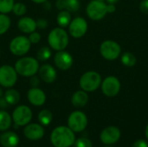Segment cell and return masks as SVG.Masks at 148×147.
Returning <instances> with one entry per match:
<instances>
[{
    "instance_id": "6da1fadb",
    "label": "cell",
    "mask_w": 148,
    "mask_h": 147,
    "mask_svg": "<svg viewBox=\"0 0 148 147\" xmlns=\"http://www.w3.org/2000/svg\"><path fill=\"white\" fill-rule=\"evenodd\" d=\"M50 141L55 147H69L75 144V136L69 126H60L52 131Z\"/></svg>"
},
{
    "instance_id": "7a4b0ae2",
    "label": "cell",
    "mask_w": 148,
    "mask_h": 147,
    "mask_svg": "<svg viewBox=\"0 0 148 147\" xmlns=\"http://www.w3.org/2000/svg\"><path fill=\"white\" fill-rule=\"evenodd\" d=\"M39 62L34 57L24 56L18 59L15 63V69L17 75L23 77H31L35 75L39 69Z\"/></svg>"
},
{
    "instance_id": "3957f363",
    "label": "cell",
    "mask_w": 148,
    "mask_h": 147,
    "mask_svg": "<svg viewBox=\"0 0 148 147\" xmlns=\"http://www.w3.org/2000/svg\"><path fill=\"white\" fill-rule=\"evenodd\" d=\"M48 42L49 47L56 51L64 50L69 44V35L63 28H55L48 36Z\"/></svg>"
},
{
    "instance_id": "277c9868",
    "label": "cell",
    "mask_w": 148,
    "mask_h": 147,
    "mask_svg": "<svg viewBox=\"0 0 148 147\" xmlns=\"http://www.w3.org/2000/svg\"><path fill=\"white\" fill-rule=\"evenodd\" d=\"M80 87L85 92H94L101 84V76L95 71L84 73L80 78Z\"/></svg>"
},
{
    "instance_id": "5b68a950",
    "label": "cell",
    "mask_w": 148,
    "mask_h": 147,
    "mask_svg": "<svg viewBox=\"0 0 148 147\" xmlns=\"http://www.w3.org/2000/svg\"><path fill=\"white\" fill-rule=\"evenodd\" d=\"M31 43L27 36H18L14 37L9 45L10 52L16 56H23L26 55L30 49Z\"/></svg>"
},
{
    "instance_id": "8992f818",
    "label": "cell",
    "mask_w": 148,
    "mask_h": 147,
    "mask_svg": "<svg viewBox=\"0 0 148 147\" xmlns=\"http://www.w3.org/2000/svg\"><path fill=\"white\" fill-rule=\"evenodd\" d=\"M68 126L74 133H81L88 126V118L82 111H75L68 119Z\"/></svg>"
},
{
    "instance_id": "52a82bcc",
    "label": "cell",
    "mask_w": 148,
    "mask_h": 147,
    "mask_svg": "<svg viewBox=\"0 0 148 147\" xmlns=\"http://www.w3.org/2000/svg\"><path fill=\"white\" fill-rule=\"evenodd\" d=\"M100 52L103 58L108 61H114L121 55V46L114 41H104L100 47Z\"/></svg>"
},
{
    "instance_id": "ba28073f",
    "label": "cell",
    "mask_w": 148,
    "mask_h": 147,
    "mask_svg": "<svg viewBox=\"0 0 148 147\" xmlns=\"http://www.w3.org/2000/svg\"><path fill=\"white\" fill-rule=\"evenodd\" d=\"M86 12L88 16L95 21H98L102 19L108 10H107V4L102 2V1H98V0H92L88 3Z\"/></svg>"
},
{
    "instance_id": "9c48e42d",
    "label": "cell",
    "mask_w": 148,
    "mask_h": 147,
    "mask_svg": "<svg viewBox=\"0 0 148 147\" xmlns=\"http://www.w3.org/2000/svg\"><path fill=\"white\" fill-rule=\"evenodd\" d=\"M17 80V73L15 68L10 65L0 67V86L7 88H12Z\"/></svg>"
},
{
    "instance_id": "30bf717a",
    "label": "cell",
    "mask_w": 148,
    "mask_h": 147,
    "mask_svg": "<svg viewBox=\"0 0 148 147\" xmlns=\"http://www.w3.org/2000/svg\"><path fill=\"white\" fill-rule=\"evenodd\" d=\"M32 119L31 109L24 105L18 106L12 113V120L16 126H23L28 125Z\"/></svg>"
},
{
    "instance_id": "8fae6325",
    "label": "cell",
    "mask_w": 148,
    "mask_h": 147,
    "mask_svg": "<svg viewBox=\"0 0 148 147\" xmlns=\"http://www.w3.org/2000/svg\"><path fill=\"white\" fill-rule=\"evenodd\" d=\"M88 30L87 21L83 17H75L71 20L69 25V32L74 38L82 37Z\"/></svg>"
},
{
    "instance_id": "7c38bea8",
    "label": "cell",
    "mask_w": 148,
    "mask_h": 147,
    "mask_svg": "<svg viewBox=\"0 0 148 147\" xmlns=\"http://www.w3.org/2000/svg\"><path fill=\"white\" fill-rule=\"evenodd\" d=\"M121 90V82L115 76H108L101 82V91L108 97H114Z\"/></svg>"
},
{
    "instance_id": "4fadbf2b",
    "label": "cell",
    "mask_w": 148,
    "mask_h": 147,
    "mask_svg": "<svg viewBox=\"0 0 148 147\" xmlns=\"http://www.w3.org/2000/svg\"><path fill=\"white\" fill-rule=\"evenodd\" d=\"M54 62L58 69L66 71L72 67L74 60L72 55L69 52L65 50H61L56 53L54 56Z\"/></svg>"
},
{
    "instance_id": "5bb4252c",
    "label": "cell",
    "mask_w": 148,
    "mask_h": 147,
    "mask_svg": "<svg viewBox=\"0 0 148 147\" xmlns=\"http://www.w3.org/2000/svg\"><path fill=\"white\" fill-rule=\"evenodd\" d=\"M121 138V131L116 126H108L101 133V141L107 146L115 144Z\"/></svg>"
},
{
    "instance_id": "9a60e30c",
    "label": "cell",
    "mask_w": 148,
    "mask_h": 147,
    "mask_svg": "<svg viewBox=\"0 0 148 147\" xmlns=\"http://www.w3.org/2000/svg\"><path fill=\"white\" fill-rule=\"evenodd\" d=\"M24 136L30 140H38L44 136V129L39 124H28L23 130Z\"/></svg>"
},
{
    "instance_id": "2e32d148",
    "label": "cell",
    "mask_w": 148,
    "mask_h": 147,
    "mask_svg": "<svg viewBox=\"0 0 148 147\" xmlns=\"http://www.w3.org/2000/svg\"><path fill=\"white\" fill-rule=\"evenodd\" d=\"M39 78L45 83H53L56 80V70L50 64H42L38 69Z\"/></svg>"
},
{
    "instance_id": "e0dca14e",
    "label": "cell",
    "mask_w": 148,
    "mask_h": 147,
    "mask_svg": "<svg viewBox=\"0 0 148 147\" xmlns=\"http://www.w3.org/2000/svg\"><path fill=\"white\" fill-rule=\"evenodd\" d=\"M27 98L29 101L36 107L42 106L46 101L45 93L38 88H31L27 93Z\"/></svg>"
},
{
    "instance_id": "ac0fdd59",
    "label": "cell",
    "mask_w": 148,
    "mask_h": 147,
    "mask_svg": "<svg viewBox=\"0 0 148 147\" xmlns=\"http://www.w3.org/2000/svg\"><path fill=\"white\" fill-rule=\"evenodd\" d=\"M17 27L19 30L24 34H30L36 31V21L29 16H22L17 22Z\"/></svg>"
},
{
    "instance_id": "d6986e66",
    "label": "cell",
    "mask_w": 148,
    "mask_h": 147,
    "mask_svg": "<svg viewBox=\"0 0 148 147\" xmlns=\"http://www.w3.org/2000/svg\"><path fill=\"white\" fill-rule=\"evenodd\" d=\"M19 143V137L14 132H5L0 135V144L3 147H16Z\"/></svg>"
},
{
    "instance_id": "ffe728a7",
    "label": "cell",
    "mask_w": 148,
    "mask_h": 147,
    "mask_svg": "<svg viewBox=\"0 0 148 147\" xmlns=\"http://www.w3.org/2000/svg\"><path fill=\"white\" fill-rule=\"evenodd\" d=\"M56 6L60 10L75 12L80 9V2L79 0H57Z\"/></svg>"
},
{
    "instance_id": "44dd1931",
    "label": "cell",
    "mask_w": 148,
    "mask_h": 147,
    "mask_svg": "<svg viewBox=\"0 0 148 147\" xmlns=\"http://www.w3.org/2000/svg\"><path fill=\"white\" fill-rule=\"evenodd\" d=\"M88 101V95L83 90L76 91L71 97V102L75 107H83Z\"/></svg>"
},
{
    "instance_id": "7402d4cb",
    "label": "cell",
    "mask_w": 148,
    "mask_h": 147,
    "mask_svg": "<svg viewBox=\"0 0 148 147\" xmlns=\"http://www.w3.org/2000/svg\"><path fill=\"white\" fill-rule=\"evenodd\" d=\"M56 22L58 23V25L61 28H66L69 25L70 22H71V15L70 12L68 10H61L57 16H56Z\"/></svg>"
},
{
    "instance_id": "603a6c76",
    "label": "cell",
    "mask_w": 148,
    "mask_h": 147,
    "mask_svg": "<svg viewBox=\"0 0 148 147\" xmlns=\"http://www.w3.org/2000/svg\"><path fill=\"white\" fill-rule=\"evenodd\" d=\"M3 97L5 101L8 102L9 105H16L20 101V94L19 93L12 88L6 90L3 94Z\"/></svg>"
},
{
    "instance_id": "cb8c5ba5",
    "label": "cell",
    "mask_w": 148,
    "mask_h": 147,
    "mask_svg": "<svg viewBox=\"0 0 148 147\" xmlns=\"http://www.w3.org/2000/svg\"><path fill=\"white\" fill-rule=\"evenodd\" d=\"M11 126L10 115L3 110L0 111V131H6Z\"/></svg>"
},
{
    "instance_id": "d4e9b609",
    "label": "cell",
    "mask_w": 148,
    "mask_h": 147,
    "mask_svg": "<svg viewBox=\"0 0 148 147\" xmlns=\"http://www.w3.org/2000/svg\"><path fill=\"white\" fill-rule=\"evenodd\" d=\"M53 120V114L49 110L43 109L38 113V120L42 126H49Z\"/></svg>"
},
{
    "instance_id": "484cf974",
    "label": "cell",
    "mask_w": 148,
    "mask_h": 147,
    "mask_svg": "<svg viewBox=\"0 0 148 147\" xmlns=\"http://www.w3.org/2000/svg\"><path fill=\"white\" fill-rule=\"evenodd\" d=\"M121 63L126 67H133L136 64V57L134 54L130 52H125L121 55Z\"/></svg>"
},
{
    "instance_id": "4316f807",
    "label": "cell",
    "mask_w": 148,
    "mask_h": 147,
    "mask_svg": "<svg viewBox=\"0 0 148 147\" xmlns=\"http://www.w3.org/2000/svg\"><path fill=\"white\" fill-rule=\"evenodd\" d=\"M10 27V18L6 14L0 13V36L6 33Z\"/></svg>"
},
{
    "instance_id": "83f0119b",
    "label": "cell",
    "mask_w": 148,
    "mask_h": 147,
    "mask_svg": "<svg viewBox=\"0 0 148 147\" xmlns=\"http://www.w3.org/2000/svg\"><path fill=\"white\" fill-rule=\"evenodd\" d=\"M51 55H52V53H51L50 49L49 47L44 46V47H42L39 49V50L36 53V57H37L38 61L45 62L51 57Z\"/></svg>"
},
{
    "instance_id": "f1b7e54d",
    "label": "cell",
    "mask_w": 148,
    "mask_h": 147,
    "mask_svg": "<svg viewBox=\"0 0 148 147\" xmlns=\"http://www.w3.org/2000/svg\"><path fill=\"white\" fill-rule=\"evenodd\" d=\"M14 0H0V13L7 14L12 11Z\"/></svg>"
},
{
    "instance_id": "f546056e",
    "label": "cell",
    "mask_w": 148,
    "mask_h": 147,
    "mask_svg": "<svg viewBox=\"0 0 148 147\" xmlns=\"http://www.w3.org/2000/svg\"><path fill=\"white\" fill-rule=\"evenodd\" d=\"M13 13L17 16H23L27 12V7L23 3H15L12 8Z\"/></svg>"
},
{
    "instance_id": "4dcf8cb0",
    "label": "cell",
    "mask_w": 148,
    "mask_h": 147,
    "mask_svg": "<svg viewBox=\"0 0 148 147\" xmlns=\"http://www.w3.org/2000/svg\"><path fill=\"white\" fill-rule=\"evenodd\" d=\"M75 147H93V144L87 138H79L75 141Z\"/></svg>"
},
{
    "instance_id": "1f68e13d",
    "label": "cell",
    "mask_w": 148,
    "mask_h": 147,
    "mask_svg": "<svg viewBox=\"0 0 148 147\" xmlns=\"http://www.w3.org/2000/svg\"><path fill=\"white\" fill-rule=\"evenodd\" d=\"M28 38H29V40L31 44H36V43H38L41 41V35L38 32L34 31V32L29 34Z\"/></svg>"
},
{
    "instance_id": "d6a6232c",
    "label": "cell",
    "mask_w": 148,
    "mask_h": 147,
    "mask_svg": "<svg viewBox=\"0 0 148 147\" xmlns=\"http://www.w3.org/2000/svg\"><path fill=\"white\" fill-rule=\"evenodd\" d=\"M36 28L40 29H44L48 27V21L44 18H40L36 21Z\"/></svg>"
},
{
    "instance_id": "836d02e7",
    "label": "cell",
    "mask_w": 148,
    "mask_h": 147,
    "mask_svg": "<svg viewBox=\"0 0 148 147\" xmlns=\"http://www.w3.org/2000/svg\"><path fill=\"white\" fill-rule=\"evenodd\" d=\"M140 10L142 13L148 15V0H142L140 3Z\"/></svg>"
},
{
    "instance_id": "e575fe53",
    "label": "cell",
    "mask_w": 148,
    "mask_h": 147,
    "mask_svg": "<svg viewBox=\"0 0 148 147\" xmlns=\"http://www.w3.org/2000/svg\"><path fill=\"white\" fill-rule=\"evenodd\" d=\"M29 83H30V86L32 88H37L38 85H39V83H40L39 77L36 76V75H33V76H31L30 77V80H29Z\"/></svg>"
},
{
    "instance_id": "d590c367",
    "label": "cell",
    "mask_w": 148,
    "mask_h": 147,
    "mask_svg": "<svg viewBox=\"0 0 148 147\" xmlns=\"http://www.w3.org/2000/svg\"><path fill=\"white\" fill-rule=\"evenodd\" d=\"M132 147H148V143L145 139H139L133 144Z\"/></svg>"
},
{
    "instance_id": "8d00e7d4",
    "label": "cell",
    "mask_w": 148,
    "mask_h": 147,
    "mask_svg": "<svg viewBox=\"0 0 148 147\" xmlns=\"http://www.w3.org/2000/svg\"><path fill=\"white\" fill-rule=\"evenodd\" d=\"M9 106V104H8V102L5 101V99H4V97H0V107L1 108H6L7 107Z\"/></svg>"
},
{
    "instance_id": "74e56055",
    "label": "cell",
    "mask_w": 148,
    "mask_h": 147,
    "mask_svg": "<svg viewBox=\"0 0 148 147\" xmlns=\"http://www.w3.org/2000/svg\"><path fill=\"white\" fill-rule=\"evenodd\" d=\"M107 10H108V12H109V13L114 12V11H115V5L113 4V3H108V4L107 5Z\"/></svg>"
},
{
    "instance_id": "f35d334b",
    "label": "cell",
    "mask_w": 148,
    "mask_h": 147,
    "mask_svg": "<svg viewBox=\"0 0 148 147\" xmlns=\"http://www.w3.org/2000/svg\"><path fill=\"white\" fill-rule=\"evenodd\" d=\"M32 2H34V3H45L47 0H31Z\"/></svg>"
},
{
    "instance_id": "ab89813d",
    "label": "cell",
    "mask_w": 148,
    "mask_h": 147,
    "mask_svg": "<svg viewBox=\"0 0 148 147\" xmlns=\"http://www.w3.org/2000/svg\"><path fill=\"white\" fill-rule=\"evenodd\" d=\"M107 1H108V3H113V4H114V3H116L119 0H107Z\"/></svg>"
},
{
    "instance_id": "60d3db41",
    "label": "cell",
    "mask_w": 148,
    "mask_h": 147,
    "mask_svg": "<svg viewBox=\"0 0 148 147\" xmlns=\"http://www.w3.org/2000/svg\"><path fill=\"white\" fill-rule=\"evenodd\" d=\"M145 133H146V137H147V139L148 140V124L147 126V127H146V132H145Z\"/></svg>"
},
{
    "instance_id": "b9f144b4",
    "label": "cell",
    "mask_w": 148,
    "mask_h": 147,
    "mask_svg": "<svg viewBox=\"0 0 148 147\" xmlns=\"http://www.w3.org/2000/svg\"><path fill=\"white\" fill-rule=\"evenodd\" d=\"M3 89H2V88H0V97H2V96H3Z\"/></svg>"
},
{
    "instance_id": "7bdbcfd3",
    "label": "cell",
    "mask_w": 148,
    "mask_h": 147,
    "mask_svg": "<svg viewBox=\"0 0 148 147\" xmlns=\"http://www.w3.org/2000/svg\"><path fill=\"white\" fill-rule=\"evenodd\" d=\"M98 1H102V2H104L105 0H98Z\"/></svg>"
},
{
    "instance_id": "ee69618b",
    "label": "cell",
    "mask_w": 148,
    "mask_h": 147,
    "mask_svg": "<svg viewBox=\"0 0 148 147\" xmlns=\"http://www.w3.org/2000/svg\"><path fill=\"white\" fill-rule=\"evenodd\" d=\"M106 147H111V146H106Z\"/></svg>"
}]
</instances>
